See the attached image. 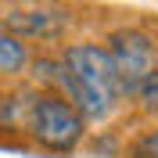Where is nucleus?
I'll return each mask as SVG.
<instances>
[{
  "instance_id": "obj_1",
  "label": "nucleus",
  "mask_w": 158,
  "mask_h": 158,
  "mask_svg": "<svg viewBox=\"0 0 158 158\" xmlns=\"http://www.w3.org/2000/svg\"><path fill=\"white\" fill-rule=\"evenodd\" d=\"M29 129L32 137L43 144L47 151H72L83 140V118L69 101H61L58 94H40L29 104Z\"/></svg>"
},
{
  "instance_id": "obj_3",
  "label": "nucleus",
  "mask_w": 158,
  "mask_h": 158,
  "mask_svg": "<svg viewBox=\"0 0 158 158\" xmlns=\"http://www.w3.org/2000/svg\"><path fill=\"white\" fill-rule=\"evenodd\" d=\"M65 15L61 11H11L7 15V25L15 32H25V36H40V40H54L61 36V29H65Z\"/></svg>"
},
{
  "instance_id": "obj_6",
  "label": "nucleus",
  "mask_w": 158,
  "mask_h": 158,
  "mask_svg": "<svg viewBox=\"0 0 158 158\" xmlns=\"http://www.w3.org/2000/svg\"><path fill=\"white\" fill-rule=\"evenodd\" d=\"M140 155H144V158H158V129H155V133H148V137H144V140H140Z\"/></svg>"
},
{
  "instance_id": "obj_5",
  "label": "nucleus",
  "mask_w": 158,
  "mask_h": 158,
  "mask_svg": "<svg viewBox=\"0 0 158 158\" xmlns=\"http://www.w3.org/2000/svg\"><path fill=\"white\" fill-rule=\"evenodd\" d=\"M133 94H137V101L144 104V111H158V69L151 72L144 83H137Z\"/></svg>"
},
{
  "instance_id": "obj_4",
  "label": "nucleus",
  "mask_w": 158,
  "mask_h": 158,
  "mask_svg": "<svg viewBox=\"0 0 158 158\" xmlns=\"http://www.w3.org/2000/svg\"><path fill=\"white\" fill-rule=\"evenodd\" d=\"M25 43L18 36H7V32H0V76H15V72L25 69Z\"/></svg>"
},
{
  "instance_id": "obj_2",
  "label": "nucleus",
  "mask_w": 158,
  "mask_h": 158,
  "mask_svg": "<svg viewBox=\"0 0 158 158\" xmlns=\"http://www.w3.org/2000/svg\"><path fill=\"white\" fill-rule=\"evenodd\" d=\"M104 50H108L111 65H115V76H118V83H122V94H133L137 83H144V79L158 69V47H155V40H151L148 32H140V29L111 32V40H108Z\"/></svg>"
}]
</instances>
